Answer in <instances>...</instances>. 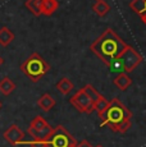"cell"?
Segmentation results:
<instances>
[{"instance_id":"9c48e42d","label":"cell","mask_w":146,"mask_h":147,"mask_svg":"<svg viewBox=\"0 0 146 147\" xmlns=\"http://www.w3.org/2000/svg\"><path fill=\"white\" fill-rule=\"evenodd\" d=\"M130 7L146 24V0H132Z\"/></svg>"},{"instance_id":"5b68a950","label":"cell","mask_w":146,"mask_h":147,"mask_svg":"<svg viewBox=\"0 0 146 147\" xmlns=\"http://www.w3.org/2000/svg\"><path fill=\"white\" fill-rule=\"evenodd\" d=\"M76 143L77 141L73 138V136L62 125H58L57 128H53L51 134L46 141V147H69Z\"/></svg>"},{"instance_id":"7c38bea8","label":"cell","mask_w":146,"mask_h":147,"mask_svg":"<svg viewBox=\"0 0 146 147\" xmlns=\"http://www.w3.org/2000/svg\"><path fill=\"white\" fill-rule=\"evenodd\" d=\"M92 10L97 17H104L110 12V5L105 0H96V3L92 5Z\"/></svg>"},{"instance_id":"8992f818","label":"cell","mask_w":146,"mask_h":147,"mask_svg":"<svg viewBox=\"0 0 146 147\" xmlns=\"http://www.w3.org/2000/svg\"><path fill=\"white\" fill-rule=\"evenodd\" d=\"M51 132H53L51 125L43 117H36L35 119L31 121L28 129H27V133L32 137V140L45 141V142L50 137Z\"/></svg>"},{"instance_id":"5bb4252c","label":"cell","mask_w":146,"mask_h":147,"mask_svg":"<svg viewBox=\"0 0 146 147\" xmlns=\"http://www.w3.org/2000/svg\"><path fill=\"white\" fill-rule=\"evenodd\" d=\"M14 40V33L9 30L8 27H1L0 28V45L7 47L8 45Z\"/></svg>"},{"instance_id":"44dd1931","label":"cell","mask_w":146,"mask_h":147,"mask_svg":"<svg viewBox=\"0 0 146 147\" xmlns=\"http://www.w3.org/2000/svg\"><path fill=\"white\" fill-rule=\"evenodd\" d=\"M76 146H77V147H92V146H91V143L87 142V141H86V140L81 141V142H80V143H77V145H76Z\"/></svg>"},{"instance_id":"ffe728a7","label":"cell","mask_w":146,"mask_h":147,"mask_svg":"<svg viewBox=\"0 0 146 147\" xmlns=\"http://www.w3.org/2000/svg\"><path fill=\"white\" fill-rule=\"evenodd\" d=\"M23 143H27V145H30L31 147H46V142H45V141H39V140H31L28 142L24 141Z\"/></svg>"},{"instance_id":"30bf717a","label":"cell","mask_w":146,"mask_h":147,"mask_svg":"<svg viewBox=\"0 0 146 147\" xmlns=\"http://www.w3.org/2000/svg\"><path fill=\"white\" fill-rule=\"evenodd\" d=\"M114 84H116V87L119 88L120 91H126L132 84V80L127 73H119V74L114 78Z\"/></svg>"},{"instance_id":"277c9868","label":"cell","mask_w":146,"mask_h":147,"mask_svg":"<svg viewBox=\"0 0 146 147\" xmlns=\"http://www.w3.org/2000/svg\"><path fill=\"white\" fill-rule=\"evenodd\" d=\"M141 63H142V56L132 46L127 45L126 49L123 50V53L109 67L113 70H117V72L119 70L120 73H130Z\"/></svg>"},{"instance_id":"7402d4cb","label":"cell","mask_w":146,"mask_h":147,"mask_svg":"<svg viewBox=\"0 0 146 147\" xmlns=\"http://www.w3.org/2000/svg\"><path fill=\"white\" fill-rule=\"evenodd\" d=\"M3 63H4V60H3V58H1V56H0V65H1Z\"/></svg>"},{"instance_id":"8fae6325","label":"cell","mask_w":146,"mask_h":147,"mask_svg":"<svg viewBox=\"0 0 146 147\" xmlns=\"http://www.w3.org/2000/svg\"><path fill=\"white\" fill-rule=\"evenodd\" d=\"M59 4L57 0H41V14L43 16H53V13L58 9Z\"/></svg>"},{"instance_id":"7a4b0ae2","label":"cell","mask_w":146,"mask_h":147,"mask_svg":"<svg viewBox=\"0 0 146 147\" xmlns=\"http://www.w3.org/2000/svg\"><path fill=\"white\" fill-rule=\"evenodd\" d=\"M99 118L101 120V127H109L117 133H126L131 128L132 113L118 98L109 101L108 107L99 114Z\"/></svg>"},{"instance_id":"3957f363","label":"cell","mask_w":146,"mask_h":147,"mask_svg":"<svg viewBox=\"0 0 146 147\" xmlns=\"http://www.w3.org/2000/svg\"><path fill=\"white\" fill-rule=\"evenodd\" d=\"M21 70L26 77L32 82H39L50 70V64L41 58L39 53H32L23 63L21 64Z\"/></svg>"},{"instance_id":"ba28073f","label":"cell","mask_w":146,"mask_h":147,"mask_svg":"<svg viewBox=\"0 0 146 147\" xmlns=\"http://www.w3.org/2000/svg\"><path fill=\"white\" fill-rule=\"evenodd\" d=\"M3 136H4L5 141H7L8 143H10L12 146H18L24 142V133L16 124H12V125L4 132Z\"/></svg>"},{"instance_id":"ac0fdd59","label":"cell","mask_w":146,"mask_h":147,"mask_svg":"<svg viewBox=\"0 0 146 147\" xmlns=\"http://www.w3.org/2000/svg\"><path fill=\"white\" fill-rule=\"evenodd\" d=\"M108 104H109V101L106 100V98L101 95L96 101H95V104H94V110H96L97 114H101L104 110L108 107Z\"/></svg>"},{"instance_id":"cb8c5ba5","label":"cell","mask_w":146,"mask_h":147,"mask_svg":"<svg viewBox=\"0 0 146 147\" xmlns=\"http://www.w3.org/2000/svg\"><path fill=\"white\" fill-rule=\"evenodd\" d=\"M95 147H103L101 145H97V146H95Z\"/></svg>"},{"instance_id":"e0dca14e","label":"cell","mask_w":146,"mask_h":147,"mask_svg":"<svg viewBox=\"0 0 146 147\" xmlns=\"http://www.w3.org/2000/svg\"><path fill=\"white\" fill-rule=\"evenodd\" d=\"M26 8L30 10L33 16H41V0H27Z\"/></svg>"},{"instance_id":"6da1fadb","label":"cell","mask_w":146,"mask_h":147,"mask_svg":"<svg viewBox=\"0 0 146 147\" xmlns=\"http://www.w3.org/2000/svg\"><path fill=\"white\" fill-rule=\"evenodd\" d=\"M126 46L127 44L112 28H108L99 38L92 42L90 49L100 60H103L109 67L123 53Z\"/></svg>"},{"instance_id":"52a82bcc","label":"cell","mask_w":146,"mask_h":147,"mask_svg":"<svg viewBox=\"0 0 146 147\" xmlns=\"http://www.w3.org/2000/svg\"><path fill=\"white\" fill-rule=\"evenodd\" d=\"M71 104L80 113H85V114H91L94 111V102L92 100L85 94L82 88L78 90L74 95L71 97Z\"/></svg>"},{"instance_id":"4fadbf2b","label":"cell","mask_w":146,"mask_h":147,"mask_svg":"<svg viewBox=\"0 0 146 147\" xmlns=\"http://www.w3.org/2000/svg\"><path fill=\"white\" fill-rule=\"evenodd\" d=\"M37 105L44 110V111H50L53 107L55 106V100L51 97V95L44 94L40 98L37 100Z\"/></svg>"},{"instance_id":"603a6c76","label":"cell","mask_w":146,"mask_h":147,"mask_svg":"<svg viewBox=\"0 0 146 147\" xmlns=\"http://www.w3.org/2000/svg\"><path fill=\"white\" fill-rule=\"evenodd\" d=\"M76 145H77V143H76ZM76 145H72V146H69V147H77V146H76Z\"/></svg>"},{"instance_id":"9a60e30c","label":"cell","mask_w":146,"mask_h":147,"mask_svg":"<svg viewBox=\"0 0 146 147\" xmlns=\"http://www.w3.org/2000/svg\"><path fill=\"white\" fill-rule=\"evenodd\" d=\"M14 90H16V83L10 80L9 77H4L0 81V92H1L3 95L8 96L12 94Z\"/></svg>"},{"instance_id":"d4e9b609","label":"cell","mask_w":146,"mask_h":147,"mask_svg":"<svg viewBox=\"0 0 146 147\" xmlns=\"http://www.w3.org/2000/svg\"><path fill=\"white\" fill-rule=\"evenodd\" d=\"M1 105H3V104H1V101H0V109H1Z\"/></svg>"},{"instance_id":"d6986e66","label":"cell","mask_w":146,"mask_h":147,"mask_svg":"<svg viewBox=\"0 0 146 147\" xmlns=\"http://www.w3.org/2000/svg\"><path fill=\"white\" fill-rule=\"evenodd\" d=\"M82 90H83V91H85V94L87 95L90 98H91V100H92V102H94V104H95V101H96L97 98H99L100 96H101V95L99 94V92L96 91V90L94 88V87L91 86V84H86V86L83 87Z\"/></svg>"},{"instance_id":"2e32d148","label":"cell","mask_w":146,"mask_h":147,"mask_svg":"<svg viewBox=\"0 0 146 147\" xmlns=\"http://www.w3.org/2000/svg\"><path fill=\"white\" fill-rule=\"evenodd\" d=\"M73 87H74L73 82L71 80H68V78H66V77L62 78V80L57 83V90L60 92L62 95H68L69 92L73 90Z\"/></svg>"}]
</instances>
